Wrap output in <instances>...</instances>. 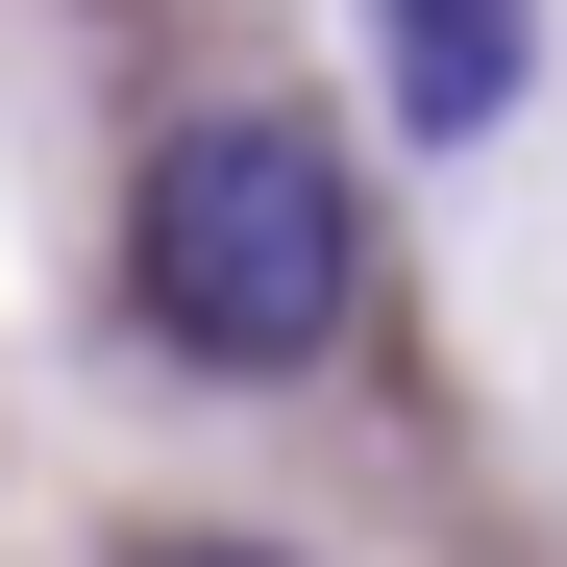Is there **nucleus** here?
Wrapping results in <instances>:
<instances>
[{
	"label": "nucleus",
	"instance_id": "nucleus-1",
	"mask_svg": "<svg viewBox=\"0 0 567 567\" xmlns=\"http://www.w3.org/2000/svg\"><path fill=\"white\" fill-rule=\"evenodd\" d=\"M124 297L173 370H223V395H271V370H321L370 321V198H346V148L297 100H198L148 173H124Z\"/></svg>",
	"mask_w": 567,
	"mask_h": 567
},
{
	"label": "nucleus",
	"instance_id": "nucleus-2",
	"mask_svg": "<svg viewBox=\"0 0 567 567\" xmlns=\"http://www.w3.org/2000/svg\"><path fill=\"white\" fill-rule=\"evenodd\" d=\"M370 74H395L420 148H494L543 100V0H370Z\"/></svg>",
	"mask_w": 567,
	"mask_h": 567
},
{
	"label": "nucleus",
	"instance_id": "nucleus-3",
	"mask_svg": "<svg viewBox=\"0 0 567 567\" xmlns=\"http://www.w3.org/2000/svg\"><path fill=\"white\" fill-rule=\"evenodd\" d=\"M124 567H297V543H223V518H173V543H124Z\"/></svg>",
	"mask_w": 567,
	"mask_h": 567
}]
</instances>
